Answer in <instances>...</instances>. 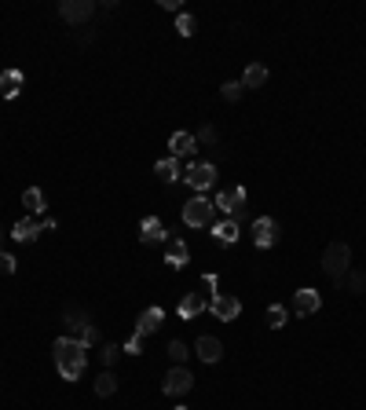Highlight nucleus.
<instances>
[{"label":"nucleus","mask_w":366,"mask_h":410,"mask_svg":"<svg viewBox=\"0 0 366 410\" xmlns=\"http://www.w3.org/2000/svg\"><path fill=\"white\" fill-rule=\"evenodd\" d=\"M51 356H55V370H59L63 381H77L84 374V366H88V348H84L77 337H55L51 345Z\"/></svg>","instance_id":"1"},{"label":"nucleus","mask_w":366,"mask_h":410,"mask_svg":"<svg viewBox=\"0 0 366 410\" xmlns=\"http://www.w3.org/2000/svg\"><path fill=\"white\" fill-rule=\"evenodd\" d=\"M348 267H351V249L344 242H330L326 253H322V271H326L337 286H341L344 275H348Z\"/></svg>","instance_id":"2"},{"label":"nucleus","mask_w":366,"mask_h":410,"mask_svg":"<svg viewBox=\"0 0 366 410\" xmlns=\"http://www.w3.org/2000/svg\"><path fill=\"white\" fill-rule=\"evenodd\" d=\"M213 213H216V205L209 202L205 194H194L191 202H183V223H187V228H209Z\"/></svg>","instance_id":"3"},{"label":"nucleus","mask_w":366,"mask_h":410,"mask_svg":"<svg viewBox=\"0 0 366 410\" xmlns=\"http://www.w3.org/2000/svg\"><path fill=\"white\" fill-rule=\"evenodd\" d=\"M161 388H165V395H173V400H180V395H187V392L194 388V374L187 370V366H173V370L165 374Z\"/></svg>","instance_id":"4"},{"label":"nucleus","mask_w":366,"mask_h":410,"mask_svg":"<svg viewBox=\"0 0 366 410\" xmlns=\"http://www.w3.org/2000/svg\"><path fill=\"white\" fill-rule=\"evenodd\" d=\"M205 312H213L220 322H234L238 315H242V301H238V297H231V293H216L213 301L205 304Z\"/></svg>","instance_id":"5"},{"label":"nucleus","mask_w":366,"mask_h":410,"mask_svg":"<svg viewBox=\"0 0 366 410\" xmlns=\"http://www.w3.org/2000/svg\"><path fill=\"white\" fill-rule=\"evenodd\" d=\"M183 180H187V187H194V191H209L213 187V180H216V168H213V161H194L187 173H183Z\"/></svg>","instance_id":"6"},{"label":"nucleus","mask_w":366,"mask_h":410,"mask_svg":"<svg viewBox=\"0 0 366 410\" xmlns=\"http://www.w3.org/2000/svg\"><path fill=\"white\" fill-rule=\"evenodd\" d=\"M213 205L220 209V213H228V216L234 220V216L246 209V187H228V191H220Z\"/></svg>","instance_id":"7"},{"label":"nucleus","mask_w":366,"mask_h":410,"mask_svg":"<svg viewBox=\"0 0 366 410\" xmlns=\"http://www.w3.org/2000/svg\"><path fill=\"white\" fill-rule=\"evenodd\" d=\"M59 15L66 19V22H88L92 15H95V0H63L59 4Z\"/></svg>","instance_id":"8"},{"label":"nucleus","mask_w":366,"mask_h":410,"mask_svg":"<svg viewBox=\"0 0 366 410\" xmlns=\"http://www.w3.org/2000/svg\"><path fill=\"white\" fill-rule=\"evenodd\" d=\"M253 242H257V249H271L278 242V220H271V216L253 220Z\"/></svg>","instance_id":"9"},{"label":"nucleus","mask_w":366,"mask_h":410,"mask_svg":"<svg viewBox=\"0 0 366 410\" xmlns=\"http://www.w3.org/2000/svg\"><path fill=\"white\" fill-rule=\"evenodd\" d=\"M319 308H322V297H319V290L304 286V290L293 293V312H297V315H315Z\"/></svg>","instance_id":"10"},{"label":"nucleus","mask_w":366,"mask_h":410,"mask_svg":"<svg viewBox=\"0 0 366 410\" xmlns=\"http://www.w3.org/2000/svg\"><path fill=\"white\" fill-rule=\"evenodd\" d=\"M161 322H165V312H161V308H143V312H139V319H136V333H139V337H150V333L161 330Z\"/></svg>","instance_id":"11"},{"label":"nucleus","mask_w":366,"mask_h":410,"mask_svg":"<svg viewBox=\"0 0 366 410\" xmlns=\"http://www.w3.org/2000/svg\"><path fill=\"white\" fill-rule=\"evenodd\" d=\"M187 260H191V249L183 246V238L168 235V246H165V264H168V267H176V271H180V267L187 264Z\"/></svg>","instance_id":"12"},{"label":"nucleus","mask_w":366,"mask_h":410,"mask_svg":"<svg viewBox=\"0 0 366 410\" xmlns=\"http://www.w3.org/2000/svg\"><path fill=\"white\" fill-rule=\"evenodd\" d=\"M168 150H173V158L194 154V150H198V136H194V132H173V139H168Z\"/></svg>","instance_id":"13"},{"label":"nucleus","mask_w":366,"mask_h":410,"mask_svg":"<svg viewBox=\"0 0 366 410\" xmlns=\"http://www.w3.org/2000/svg\"><path fill=\"white\" fill-rule=\"evenodd\" d=\"M205 304H209V301H205L202 293H183L176 312H180V319H194V315H202V312H205Z\"/></svg>","instance_id":"14"},{"label":"nucleus","mask_w":366,"mask_h":410,"mask_svg":"<svg viewBox=\"0 0 366 410\" xmlns=\"http://www.w3.org/2000/svg\"><path fill=\"white\" fill-rule=\"evenodd\" d=\"M40 231H45V223L33 220V216H26V220H19L15 228H11V238H15V242H33Z\"/></svg>","instance_id":"15"},{"label":"nucleus","mask_w":366,"mask_h":410,"mask_svg":"<svg viewBox=\"0 0 366 410\" xmlns=\"http://www.w3.org/2000/svg\"><path fill=\"white\" fill-rule=\"evenodd\" d=\"M238 235H242L238 220H220V223H213V238H216L220 246H234V242H238Z\"/></svg>","instance_id":"16"},{"label":"nucleus","mask_w":366,"mask_h":410,"mask_svg":"<svg viewBox=\"0 0 366 410\" xmlns=\"http://www.w3.org/2000/svg\"><path fill=\"white\" fill-rule=\"evenodd\" d=\"M194 352H198V356L205 359V363H220V356H223V345L216 341V337H198V345H194Z\"/></svg>","instance_id":"17"},{"label":"nucleus","mask_w":366,"mask_h":410,"mask_svg":"<svg viewBox=\"0 0 366 410\" xmlns=\"http://www.w3.org/2000/svg\"><path fill=\"white\" fill-rule=\"evenodd\" d=\"M22 70H15V66H11V70H4V74H0V92H4L8 99H15L19 92H22Z\"/></svg>","instance_id":"18"},{"label":"nucleus","mask_w":366,"mask_h":410,"mask_svg":"<svg viewBox=\"0 0 366 410\" xmlns=\"http://www.w3.org/2000/svg\"><path fill=\"white\" fill-rule=\"evenodd\" d=\"M165 228H161V220L158 216H147L143 220V235H139V242H143V246H154V242H165Z\"/></svg>","instance_id":"19"},{"label":"nucleus","mask_w":366,"mask_h":410,"mask_svg":"<svg viewBox=\"0 0 366 410\" xmlns=\"http://www.w3.org/2000/svg\"><path fill=\"white\" fill-rule=\"evenodd\" d=\"M154 176H158L161 183H176L180 180V161L168 154V158H161L158 165H154Z\"/></svg>","instance_id":"20"},{"label":"nucleus","mask_w":366,"mask_h":410,"mask_svg":"<svg viewBox=\"0 0 366 410\" xmlns=\"http://www.w3.org/2000/svg\"><path fill=\"white\" fill-rule=\"evenodd\" d=\"M260 84H267V66L264 63H249L246 74H242V88H260Z\"/></svg>","instance_id":"21"},{"label":"nucleus","mask_w":366,"mask_h":410,"mask_svg":"<svg viewBox=\"0 0 366 410\" xmlns=\"http://www.w3.org/2000/svg\"><path fill=\"white\" fill-rule=\"evenodd\" d=\"M22 205L30 209L33 216H40V213L48 209V202H45V191H40V187H26V191H22Z\"/></svg>","instance_id":"22"},{"label":"nucleus","mask_w":366,"mask_h":410,"mask_svg":"<svg viewBox=\"0 0 366 410\" xmlns=\"http://www.w3.org/2000/svg\"><path fill=\"white\" fill-rule=\"evenodd\" d=\"M63 322H66L70 333H81L92 319H88V312H81V308H66V312H63Z\"/></svg>","instance_id":"23"},{"label":"nucleus","mask_w":366,"mask_h":410,"mask_svg":"<svg viewBox=\"0 0 366 410\" xmlns=\"http://www.w3.org/2000/svg\"><path fill=\"white\" fill-rule=\"evenodd\" d=\"M114 392H118V377L110 370H103L100 377H95V395H100V400H110Z\"/></svg>","instance_id":"24"},{"label":"nucleus","mask_w":366,"mask_h":410,"mask_svg":"<svg viewBox=\"0 0 366 410\" xmlns=\"http://www.w3.org/2000/svg\"><path fill=\"white\" fill-rule=\"evenodd\" d=\"M286 319H289V308H283V304H271V308H267V326H271V330H283Z\"/></svg>","instance_id":"25"},{"label":"nucleus","mask_w":366,"mask_h":410,"mask_svg":"<svg viewBox=\"0 0 366 410\" xmlns=\"http://www.w3.org/2000/svg\"><path fill=\"white\" fill-rule=\"evenodd\" d=\"M194 30H198L194 15H191V11H180V15H176V33H180V37H191Z\"/></svg>","instance_id":"26"},{"label":"nucleus","mask_w":366,"mask_h":410,"mask_svg":"<svg viewBox=\"0 0 366 410\" xmlns=\"http://www.w3.org/2000/svg\"><path fill=\"white\" fill-rule=\"evenodd\" d=\"M242 81H223V88H220V95L228 99V103H238V99H242Z\"/></svg>","instance_id":"27"},{"label":"nucleus","mask_w":366,"mask_h":410,"mask_svg":"<svg viewBox=\"0 0 366 410\" xmlns=\"http://www.w3.org/2000/svg\"><path fill=\"white\" fill-rule=\"evenodd\" d=\"M187 356H191V348L183 345V341H173V345H168V359H173L176 366H183V363H187Z\"/></svg>","instance_id":"28"},{"label":"nucleus","mask_w":366,"mask_h":410,"mask_svg":"<svg viewBox=\"0 0 366 410\" xmlns=\"http://www.w3.org/2000/svg\"><path fill=\"white\" fill-rule=\"evenodd\" d=\"M77 341H81L84 348H92V345H100V326H95V322H88V326H84V330L77 333Z\"/></svg>","instance_id":"29"},{"label":"nucleus","mask_w":366,"mask_h":410,"mask_svg":"<svg viewBox=\"0 0 366 410\" xmlns=\"http://www.w3.org/2000/svg\"><path fill=\"white\" fill-rule=\"evenodd\" d=\"M341 286H348L351 293H366V275H363V271H359V275H348Z\"/></svg>","instance_id":"30"},{"label":"nucleus","mask_w":366,"mask_h":410,"mask_svg":"<svg viewBox=\"0 0 366 410\" xmlns=\"http://www.w3.org/2000/svg\"><path fill=\"white\" fill-rule=\"evenodd\" d=\"M118 356H121V348H118V345H103V348H100V359H103L106 366H114Z\"/></svg>","instance_id":"31"},{"label":"nucleus","mask_w":366,"mask_h":410,"mask_svg":"<svg viewBox=\"0 0 366 410\" xmlns=\"http://www.w3.org/2000/svg\"><path fill=\"white\" fill-rule=\"evenodd\" d=\"M15 257H11V253H4V249H0V271H4V275H15Z\"/></svg>","instance_id":"32"},{"label":"nucleus","mask_w":366,"mask_h":410,"mask_svg":"<svg viewBox=\"0 0 366 410\" xmlns=\"http://www.w3.org/2000/svg\"><path fill=\"white\" fill-rule=\"evenodd\" d=\"M125 352H129V356H139V352H143V337L132 333L129 341H125Z\"/></svg>","instance_id":"33"},{"label":"nucleus","mask_w":366,"mask_h":410,"mask_svg":"<svg viewBox=\"0 0 366 410\" xmlns=\"http://www.w3.org/2000/svg\"><path fill=\"white\" fill-rule=\"evenodd\" d=\"M198 143H216V129H213V125H202V129H198Z\"/></svg>","instance_id":"34"},{"label":"nucleus","mask_w":366,"mask_h":410,"mask_svg":"<svg viewBox=\"0 0 366 410\" xmlns=\"http://www.w3.org/2000/svg\"><path fill=\"white\" fill-rule=\"evenodd\" d=\"M161 8H168V11H176V15H180V11H183V8H180V0H161Z\"/></svg>","instance_id":"35"},{"label":"nucleus","mask_w":366,"mask_h":410,"mask_svg":"<svg viewBox=\"0 0 366 410\" xmlns=\"http://www.w3.org/2000/svg\"><path fill=\"white\" fill-rule=\"evenodd\" d=\"M176 410H187V407H183V403H180V407H176Z\"/></svg>","instance_id":"36"},{"label":"nucleus","mask_w":366,"mask_h":410,"mask_svg":"<svg viewBox=\"0 0 366 410\" xmlns=\"http://www.w3.org/2000/svg\"><path fill=\"white\" fill-rule=\"evenodd\" d=\"M0 238H4V231H0Z\"/></svg>","instance_id":"37"}]
</instances>
